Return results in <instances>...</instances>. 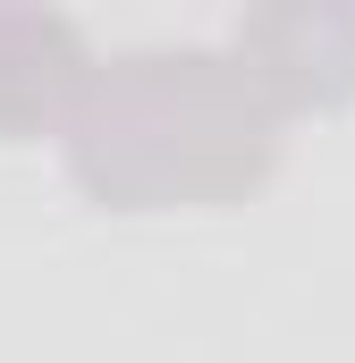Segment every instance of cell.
<instances>
[{
	"label": "cell",
	"mask_w": 355,
	"mask_h": 363,
	"mask_svg": "<svg viewBox=\"0 0 355 363\" xmlns=\"http://www.w3.org/2000/svg\"><path fill=\"white\" fill-rule=\"evenodd\" d=\"M288 110L237 51L153 43L93 60L60 127L68 178L102 211H229L254 203L288 152Z\"/></svg>",
	"instance_id": "cell-1"
},
{
	"label": "cell",
	"mask_w": 355,
	"mask_h": 363,
	"mask_svg": "<svg viewBox=\"0 0 355 363\" xmlns=\"http://www.w3.org/2000/svg\"><path fill=\"white\" fill-rule=\"evenodd\" d=\"M85 77L93 51L60 9H0V144L60 135Z\"/></svg>",
	"instance_id": "cell-2"
},
{
	"label": "cell",
	"mask_w": 355,
	"mask_h": 363,
	"mask_svg": "<svg viewBox=\"0 0 355 363\" xmlns=\"http://www.w3.org/2000/svg\"><path fill=\"white\" fill-rule=\"evenodd\" d=\"M237 60L279 110H330L355 93V17L339 9H263L237 26Z\"/></svg>",
	"instance_id": "cell-3"
}]
</instances>
